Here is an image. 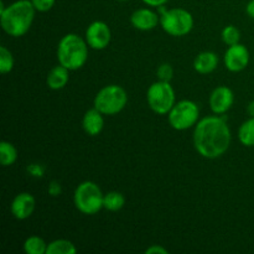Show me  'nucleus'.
I'll return each mask as SVG.
<instances>
[{
  "label": "nucleus",
  "mask_w": 254,
  "mask_h": 254,
  "mask_svg": "<svg viewBox=\"0 0 254 254\" xmlns=\"http://www.w3.org/2000/svg\"><path fill=\"white\" fill-rule=\"evenodd\" d=\"M231 130L225 118L212 116L197 122L193 130V145L196 151L206 159H217L228 150Z\"/></svg>",
  "instance_id": "nucleus-1"
},
{
  "label": "nucleus",
  "mask_w": 254,
  "mask_h": 254,
  "mask_svg": "<svg viewBox=\"0 0 254 254\" xmlns=\"http://www.w3.org/2000/svg\"><path fill=\"white\" fill-rule=\"evenodd\" d=\"M35 12L36 9L31 0H17L12 2L0 12L2 30L12 37L24 36L34 22Z\"/></svg>",
  "instance_id": "nucleus-2"
},
{
  "label": "nucleus",
  "mask_w": 254,
  "mask_h": 254,
  "mask_svg": "<svg viewBox=\"0 0 254 254\" xmlns=\"http://www.w3.org/2000/svg\"><path fill=\"white\" fill-rule=\"evenodd\" d=\"M88 44L77 34H67L60 40L57 46V60L60 64L76 71L84 66L88 59Z\"/></svg>",
  "instance_id": "nucleus-3"
},
{
  "label": "nucleus",
  "mask_w": 254,
  "mask_h": 254,
  "mask_svg": "<svg viewBox=\"0 0 254 254\" xmlns=\"http://www.w3.org/2000/svg\"><path fill=\"white\" fill-rule=\"evenodd\" d=\"M104 193L93 181H83L76 188L73 193V202L77 210L84 215H96L103 206Z\"/></svg>",
  "instance_id": "nucleus-4"
},
{
  "label": "nucleus",
  "mask_w": 254,
  "mask_h": 254,
  "mask_svg": "<svg viewBox=\"0 0 254 254\" xmlns=\"http://www.w3.org/2000/svg\"><path fill=\"white\" fill-rule=\"evenodd\" d=\"M160 11V25L164 31L170 36L180 37L191 32L193 27V17L188 10L175 7V9H165L159 6Z\"/></svg>",
  "instance_id": "nucleus-5"
},
{
  "label": "nucleus",
  "mask_w": 254,
  "mask_h": 254,
  "mask_svg": "<svg viewBox=\"0 0 254 254\" xmlns=\"http://www.w3.org/2000/svg\"><path fill=\"white\" fill-rule=\"evenodd\" d=\"M128 94L123 87L118 84H108L103 87L94 97V108L104 116H116L126 108Z\"/></svg>",
  "instance_id": "nucleus-6"
},
{
  "label": "nucleus",
  "mask_w": 254,
  "mask_h": 254,
  "mask_svg": "<svg viewBox=\"0 0 254 254\" xmlns=\"http://www.w3.org/2000/svg\"><path fill=\"white\" fill-rule=\"evenodd\" d=\"M146 101L154 113L159 116L169 114L176 103L175 91L170 82H154L146 92Z\"/></svg>",
  "instance_id": "nucleus-7"
},
{
  "label": "nucleus",
  "mask_w": 254,
  "mask_h": 254,
  "mask_svg": "<svg viewBox=\"0 0 254 254\" xmlns=\"http://www.w3.org/2000/svg\"><path fill=\"white\" fill-rule=\"evenodd\" d=\"M200 117V109L193 101L184 99L178 102L169 112V124L175 130H186L196 126Z\"/></svg>",
  "instance_id": "nucleus-8"
},
{
  "label": "nucleus",
  "mask_w": 254,
  "mask_h": 254,
  "mask_svg": "<svg viewBox=\"0 0 254 254\" xmlns=\"http://www.w3.org/2000/svg\"><path fill=\"white\" fill-rule=\"evenodd\" d=\"M84 40L93 50H104L112 40V32L104 21H93L86 30Z\"/></svg>",
  "instance_id": "nucleus-9"
},
{
  "label": "nucleus",
  "mask_w": 254,
  "mask_h": 254,
  "mask_svg": "<svg viewBox=\"0 0 254 254\" xmlns=\"http://www.w3.org/2000/svg\"><path fill=\"white\" fill-rule=\"evenodd\" d=\"M225 66L231 72H241L250 64V51L242 44L232 45L225 52Z\"/></svg>",
  "instance_id": "nucleus-10"
},
{
  "label": "nucleus",
  "mask_w": 254,
  "mask_h": 254,
  "mask_svg": "<svg viewBox=\"0 0 254 254\" xmlns=\"http://www.w3.org/2000/svg\"><path fill=\"white\" fill-rule=\"evenodd\" d=\"M233 102H235V94L232 89L226 86H220L213 89L208 99L211 111L217 116L225 114L228 109H231Z\"/></svg>",
  "instance_id": "nucleus-11"
},
{
  "label": "nucleus",
  "mask_w": 254,
  "mask_h": 254,
  "mask_svg": "<svg viewBox=\"0 0 254 254\" xmlns=\"http://www.w3.org/2000/svg\"><path fill=\"white\" fill-rule=\"evenodd\" d=\"M35 205H36V201H35V197L31 193L20 192L12 200L10 210H11L12 216L16 220L24 221L27 220L34 213Z\"/></svg>",
  "instance_id": "nucleus-12"
},
{
  "label": "nucleus",
  "mask_w": 254,
  "mask_h": 254,
  "mask_svg": "<svg viewBox=\"0 0 254 254\" xmlns=\"http://www.w3.org/2000/svg\"><path fill=\"white\" fill-rule=\"evenodd\" d=\"M130 22L136 30L140 31H149L158 26L160 22V15L150 9H138L131 14Z\"/></svg>",
  "instance_id": "nucleus-13"
},
{
  "label": "nucleus",
  "mask_w": 254,
  "mask_h": 254,
  "mask_svg": "<svg viewBox=\"0 0 254 254\" xmlns=\"http://www.w3.org/2000/svg\"><path fill=\"white\" fill-rule=\"evenodd\" d=\"M104 114H102L98 109L93 107L92 109L84 113L83 119H82V127L83 130L88 134L89 136H96L103 130L104 127Z\"/></svg>",
  "instance_id": "nucleus-14"
},
{
  "label": "nucleus",
  "mask_w": 254,
  "mask_h": 254,
  "mask_svg": "<svg viewBox=\"0 0 254 254\" xmlns=\"http://www.w3.org/2000/svg\"><path fill=\"white\" fill-rule=\"evenodd\" d=\"M218 66V56L212 51H203L196 56L193 68L201 74H208L215 71Z\"/></svg>",
  "instance_id": "nucleus-15"
},
{
  "label": "nucleus",
  "mask_w": 254,
  "mask_h": 254,
  "mask_svg": "<svg viewBox=\"0 0 254 254\" xmlns=\"http://www.w3.org/2000/svg\"><path fill=\"white\" fill-rule=\"evenodd\" d=\"M69 81V69L66 68L62 64L55 66L51 71L49 72L46 78V84L50 89L59 91L66 87Z\"/></svg>",
  "instance_id": "nucleus-16"
},
{
  "label": "nucleus",
  "mask_w": 254,
  "mask_h": 254,
  "mask_svg": "<svg viewBox=\"0 0 254 254\" xmlns=\"http://www.w3.org/2000/svg\"><path fill=\"white\" fill-rule=\"evenodd\" d=\"M77 253V248L71 241L68 240H56L47 245L46 254H74Z\"/></svg>",
  "instance_id": "nucleus-17"
},
{
  "label": "nucleus",
  "mask_w": 254,
  "mask_h": 254,
  "mask_svg": "<svg viewBox=\"0 0 254 254\" xmlns=\"http://www.w3.org/2000/svg\"><path fill=\"white\" fill-rule=\"evenodd\" d=\"M124 205H126V197L123 196V193L118 192V191H111L104 195L103 206L106 210L116 212V211L122 210Z\"/></svg>",
  "instance_id": "nucleus-18"
},
{
  "label": "nucleus",
  "mask_w": 254,
  "mask_h": 254,
  "mask_svg": "<svg viewBox=\"0 0 254 254\" xmlns=\"http://www.w3.org/2000/svg\"><path fill=\"white\" fill-rule=\"evenodd\" d=\"M238 139L245 146H254V117H251L240 127Z\"/></svg>",
  "instance_id": "nucleus-19"
},
{
  "label": "nucleus",
  "mask_w": 254,
  "mask_h": 254,
  "mask_svg": "<svg viewBox=\"0 0 254 254\" xmlns=\"http://www.w3.org/2000/svg\"><path fill=\"white\" fill-rule=\"evenodd\" d=\"M17 150L10 141L2 140L0 143V161L2 166H10L16 161Z\"/></svg>",
  "instance_id": "nucleus-20"
},
{
  "label": "nucleus",
  "mask_w": 254,
  "mask_h": 254,
  "mask_svg": "<svg viewBox=\"0 0 254 254\" xmlns=\"http://www.w3.org/2000/svg\"><path fill=\"white\" fill-rule=\"evenodd\" d=\"M24 251L27 254H46L47 243L39 236H31L24 242Z\"/></svg>",
  "instance_id": "nucleus-21"
},
{
  "label": "nucleus",
  "mask_w": 254,
  "mask_h": 254,
  "mask_svg": "<svg viewBox=\"0 0 254 254\" xmlns=\"http://www.w3.org/2000/svg\"><path fill=\"white\" fill-rule=\"evenodd\" d=\"M14 68V56L5 46H0V72L6 74Z\"/></svg>",
  "instance_id": "nucleus-22"
},
{
  "label": "nucleus",
  "mask_w": 254,
  "mask_h": 254,
  "mask_svg": "<svg viewBox=\"0 0 254 254\" xmlns=\"http://www.w3.org/2000/svg\"><path fill=\"white\" fill-rule=\"evenodd\" d=\"M221 37H222V41L225 42L227 46H232V45H236L240 42L241 32L236 26H233V25H228V26H226L225 29L222 30Z\"/></svg>",
  "instance_id": "nucleus-23"
},
{
  "label": "nucleus",
  "mask_w": 254,
  "mask_h": 254,
  "mask_svg": "<svg viewBox=\"0 0 254 254\" xmlns=\"http://www.w3.org/2000/svg\"><path fill=\"white\" fill-rule=\"evenodd\" d=\"M158 78L159 81H164V82H170L174 77V69L173 66L169 64H163L159 66L158 68Z\"/></svg>",
  "instance_id": "nucleus-24"
},
{
  "label": "nucleus",
  "mask_w": 254,
  "mask_h": 254,
  "mask_svg": "<svg viewBox=\"0 0 254 254\" xmlns=\"http://www.w3.org/2000/svg\"><path fill=\"white\" fill-rule=\"evenodd\" d=\"M31 1L32 4H34L36 11L46 12L52 9V6L55 5V1H56V0H31Z\"/></svg>",
  "instance_id": "nucleus-25"
},
{
  "label": "nucleus",
  "mask_w": 254,
  "mask_h": 254,
  "mask_svg": "<svg viewBox=\"0 0 254 254\" xmlns=\"http://www.w3.org/2000/svg\"><path fill=\"white\" fill-rule=\"evenodd\" d=\"M145 253L146 254H168L169 251L159 245H153V246H150L149 248H146Z\"/></svg>",
  "instance_id": "nucleus-26"
},
{
  "label": "nucleus",
  "mask_w": 254,
  "mask_h": 254,
  "mask_svg": "<svg viewBox=\"0 0 254 254\" xmlns=\"http://www.w3.org/2000/svg\"><path fill=\"white\" fill-rule=\"evenodd\" d=\"M27 170H29V173L31 174L32 176H37V178H41L42 174H44V168L42 166H40L39 164H32V165H30L29 168H27Z\"/></svg>",
  "instance_id": "nucleus-27"
},
{
  "label": "nucleus",
  "mask_w": 254,
  "mask_h": 254,
  "mask_svg": "<svg viewBox=\"0 0 254 254\" xmlns=\"http://www.w3.org/2000/svg\"><path fill=\"white\" fill-rule=\"evenodd\" d=\"M49 193L52 196H59L61 193V186L57 181H52L49 186Z\"/></svg>",
  "instance_id": "nucleus-28"
},
{
  "label": "nucleus",
  "mask_w": 254,
  "mask_h": 254,
  "mask_svg": "<svg viewBox=\"0 0 254 254\" xmlns=\"http://www.w3.org/2000/svg\"><path fill=\"white\" fill-rule=\"evenodd\" d=\"M141 1L145 2L146 5H149V6L159 7V6H163V5H165L169 0H141Z\"/></svg>",
  "instance_id": "nucleus-29"
},
{
  "label": "nucleus",
  "mask_w": 254,
  "mask_h": 254,
  "mask_svg": "<svg viewBox=\"0 0 254 254\" xmlns=\"http://www.w3.org/2000/svg\"><path fill=\"white\" fill-rule=\"evenodd\" d=\"M246 11H247L248 16H251L254 19V0H251L247 4V7H246Z\"/></svg>",
  "instance_id": "nucleus-30"
},
{
  "label": "nucleus",
  "mask_w": 254,
  "mask_h": 254,
  "mask_svg": "<svg viewBox=\"0 0 254 254\" xmlns=\"http://www.w3.org/2000/svg\"><path fill=\"white\" fill-rule=\"evenodd\" d=\"M248 114H250L251 117H254V101L251 102L250 104H248Z\"/></svg>",
  "instance_id": "nucleus-31"
},
{
  "label": "nucleus",
  "mask_w": 254,
  "mask_h": 254,
  "mask_svg": "<svg viewBox=\"0 0 254 254\" xmlns=\"http://www.w3.org/2000/svg\"><path fill=\"white\" fill-rule=\"evenodd\" d=\"M118 1H128V0H118Z\"/></svg>",
  "instance_id": "nucleus-32"
}]
</instances>
